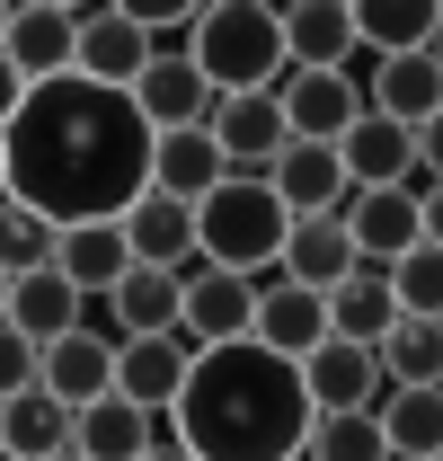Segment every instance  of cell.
<instances>
[{
    "mask_svg": "<svg viewBox=\"0 0 443 461\" xmlns=\"http://www.w3.org/2000/svg\"><path fill=\"white\" fill-rule=\"evenodd\" d=\"M151 151L160 133L142 124L133 89H98L71 71L54 89H36L27 115L9 124V195L36 204L54 230L124 222L151 195Z\"/></svg>",
    "mask_w": 443,
    "mask_h": 461,
    "instance_id": "obj_1",
    "label": "cell"
},
{
    "mask_svg": "<svg viewBox=\"0 0 443 461\" xmlns=\"http://www.w3.org/2000/svg\"><path fill=\"white\" fill-rule=\"evenodd\" d=\"M311 426H320V408L302 391V364H284L258 338L195 355L186 391L168 408V435L195 461H302Z\"/></svg>",
    "mask_w": 443,
    "mask_h": 461,
    "instance_id": "obj_2",
    "label": "cell"
},
{
    "mask_svg": "<svg viewBox=\"0 0 443 461\" xmlns=\"http://www.w3.org/2000/svg\"><path fill=\"white\" fill-rule=\"evenodd\" d=\"M284 240H293V213L267 177H222L195 204V258L222 267V276H276Z\"/></svg>",
    "mask_w": 443,
    "mask_h": 461,
    "instance_id": "obj_3",
    "label": "cell"
},
{
    "mask_svg": "<svg viewBox=\"0 0 443 461\" xmlns=\"http://www.w3.org/2000/svg\"><path fill=\"white\" fill-rule=\"evenodd\" d=\"M186 62L213 80L222 98H258V89H284V9H249V0H222L195 18L186 36Z\"/></svg>",
    "mask_w": 443,
    "mask_h": 461,
    "instance_id": "obj_4",
    "label": "cell"
},
{
    "mask_svg": "<svg viewBox=\"0 0 443 461\" xmlns=\"http://www.w3.org/2000/svg\"><path fill=\"white\" fill-rule=\"evenodd\" d=\"M80 18L89 9H62V0H27V9H9V71L27 80V89H54L80 71Z\"/></svg>",
    "mask_w": 443,
    "mask_h": 461,
    "instance_id": "obj_5",
    "label": "cell"
},
{
    "mask_svg": "<svg viewBox=\"0 0 443 461\" xmlns=\"http://www.w3.org/2000/svg\"><path fill=\"white\" fill-rule=\"evenodd\" d=\"M177 338L195 355L213 346L258 338V276H222V267H186V311H177Z\"/></svg>",
    "mask_w": 443,
    "mask_h": 461,
    "instance_id": "obj_6",
    "label": "cell"
},
{
    "mask_svg": "<svg viewBox=\"0 0 443 461\" xmlns=\"http://www.w3.org/2000/svg\"><path fill=\"white\" fill-rule=\"evenodd\" d=\"M337 222L355 230V258L390 276V267L426 240V195H417V186H355V204H346Z\"/></svg>",
    "mask_w": 443,
    "mask_h": 461,
    "instance_id": "obj_7",
    "label": "cell"
},
{
    "mask_svg": "<svg viewBox=\"0 0 443 461\" xmlns=\"http://www.w3.org/2000/svg\"><path fill=\"white\" fill-rule=\"evenodd\" d=\"M302 391H311V408H320V417H373V408L390 400L382 346H346V338H329L311 364H302Z\"/></svg>",
    "mask_w": 443,
    "mask_h": 461,
    "instance_id": "obj_8",
    "label": "cell"
},
{
    "mask_svg": "<svg viewBox=\"0 0 443 461\" xmlns=\"http://www.w3.org/2000/svg\"><path fill=\"white\" fill-rule=\"evenodd\" d=\"M160 54L168 45L133 9H89V18H80V80H98V89H142V71Z\"/></svg>",
    "mask_w": 443,
    "mask_h": 461,
    "instance_id": "obj_9",
    "label": "cell"
},
{
    "mask_svg": "<svg viewBox=\"0 0 443 461\" xmlns=\"http://www.w3.org/2000/svg\"><path fill=\"white\" fill-rule=\"evenodd\" d=\"M284 124L293 142H346L364 124V80L355 71H284Z\"/></svg>",
    "mask_w": 443,
    "mask_h": 461,
    "instance_id": "obj_10",
    "label": "cell"
},
{
    "mask_svg": "<svg viewBox=\"0 0 443 461\" xmlns=\"http://www.w3.org/2000/svg\"><path fill=\"white\" fill-rule=\"evenodd\" d=\"M267 186L284 195L293 222H329V213L355 204V177H346V151L337 142H293L276 169H267Z\"/></svg>",
    "mask_w": 443,
    "mask_h": 461,
    "instance_id": "obj_11",
    "label": "cell"
},
{
    "mask_svg": "<svg viewBox=\"0 0 443 461\" xmlns=\"http://www.w3.org/2000/svg\"><path fill=\"white\" fill-rule=\"evenodd\" d=\"M133 107H142V124H151V133H204V124H213V107H222V89L186 62V45H168V54L142 71Z\"/></svg>",
    "mask_w": 443,
    "mask_h": 461,
    "instance_id": "obj_12",
    "label": "cell"
},
{
    "mask_svg": "<svg viewBox=\"0 0 443 461\" xmlns=\"http://www.w3.org/2000/svg\"><path fill=\"white\" fill-rule=\"evenodd\" d=\"M213 142H222V160H231V177H267L284 151H293L284 98H276V89H258V98H222V107H213Z\"/></svg>",
    "mask_w": 443,
    "mask_h": 461,
    "instance_id": "obj_13",
    "label": "cell"
},
{
    "mask_svg": "<svg viewBox=\"0 0 443 461\" xmlns=\"http://www.w3.org/2000/svg\"><path fill=\"white\" fill-rule=\"evenodd\" d=\"M115 355H124V346H115L107 329H71L62 346H45V382H36V391H54V400L80 417V408L115 400Z\"/></svg>",
    "mask_w": 443,
    "mask_h": 461,
    "instance_id": "obj_14",
    "label": "cell"
},
{
    "mask_svg": "<svg viewBox=\"0 0 443 461\" xmlns=\"http://www.w3.org/2000/svg\"><path fill=\"white\" fill-rule=\"evenodd\" d=\"M124 355H115V391L133 408H151V417H168L177 408V391H186V373H195V346L186 338H115Z\"/></svg>",
    "mask_w": 443,
    "mask_h": 461,
    "instance_id": "obj_15",
    "label": "cell"
},
{
    "mask_svg": "<svg viewBox=\"0 0 443 461\" xmlns=\"http://www.w3.org/2000/svg\"><path fill=\"white\" fill-rule=\"evenodd\" d=\"M124 249H133V267H160V276L204 267V258H195V204H177V195L151 186V195L124 213Z\"/></svg>",
    "mask_w": 443,
    "mask_h": 461,
    "instance_id": "obj_16",
    "label": "cell"
},
{
    "mask_svg": "<svg viewBox=\"0 0 443 461\" xmlns=\"http://www.w3.org/2000/svg\"><path fill=\"white\" fill-rule=\"evenodd\" d=\"M258 346H276L284 364H311L329 346V293H302V285H258Z\"/></svg>",
    "mask_w": 443,
    "mask_h": 461,
    "instance_id": "obj_17",
    "label": "cell"
},
{
    "mask_svg": "<svg viewBox=\"0 0 443 461\" xmlns=\"http://www.w3.org/2000/svg\"><path fill=\"white\" fill-rule=\"evenodd\" d=\"M364 107L390 115V124H408V133H426V124L443 115V62H435V54L373 62V80H364Z\"/></svg>",
    "mask_w": 443,
    "mask_h": 461,
    "instance_id": "obj_18",
    "label": "cell"
},
{
    "mask_svg": "<svg viewBox=\"0 0 443 461\" xmlns=\"http://www.w3.org/2000/svg\"><path fill=\"white\" fill-rule=\"evenodd\" d=\"M284 285H302V293H337V285H355L364 276V258H355V230L337 222H293V240H284V267H276Z\"/></svg>",
    "mask_w": 443,
    "mask_h": 461,
    "instance_id": "obj_19",
    "label": "cell"
},
{
    "mask_svg": "<svg viewBox=\"0 0 443 461\" xmlns=\"http://www.w3.org/2000/svg\"><path fill=\"white\" fill-rule=\"evenodd\" d=\"M355 54H364V45H355V9H346V0H302V9H284V62H293V71H346Z\"/></svg>",
    "mask_w": 443,
    "mask_h": 461,
    "instance_id": "obj_20",
    "label": "cell"
},
{
    "mask_svg": "<svg viewBox=\"0 0 443 461\" xmlns=\"http://www.w3.org/2000/svg\"><path fill=\"white\" fill-rule=\"evenodd\" d=\"M337 151H346V177H355V186H417V177H426L417 133L390 124V115H373V107H364V124H355Z\"/></svg>",
    "mask_w": 443,
    "mask_h": 461,
    "instance_id": "obj_21",
    "label": "cell"
},
{
    "mask_svg": "<svg viewBox=\"0 0 443 461\" xmlns=\"http://www.w3.org/2000/svg\"><path fill=\"white\" fill-rule=\"evenodd\" d=\"M80 311H89V293L71 285L62 267H45V276H18V285H9V329H18V338H36V346H62L71 329H89Z\"/></svg>",
    "mask_w": 443,
    "mask_h": 461,
    "instance_id": "obj_22",
    "label": "cell"
},
{
    "mask_svg": "<svg viewBox=\"0 0 443 461\" xmlns=\"http://www.w3.org/2000/svg\"><path fill=\"white\" fill-rule=\"evenodd\" d=\"M355 45H364L373 62L435 54L443 45V9L435 0H364V9H355Z\"/></svg>",
    "mask_w": 443,
    "mask_h": 461,
    "instance_id": "obj_23",
    "label": "cell"
},
{
    "mask_svg": "<svg viewBox=\"0 0 443 461\" xmlns=\"http://www.w3.org/2000/svg\"><path fill=\"white\" fill-rule=\"evenodd\" d=\"M177 311H186V276H160V267H133L107 293L115 338H177Z\"/></svg>",
    "mask_w": 443,
    "mask_h": 461,
    "instance_id": "obj_24",
    "label": "cell"
},
{
    "mask_svg": "<svg viewBox=\"0 0 443 461\" xmlns=\"http://www.w3.org/2000/svg\"><path fill=\"white\" fill-rule=\"evenodd\" d=\"M151 444H160V417L133 408L124 391L98 400V408H80V435H71V453H80V461H142Z\"/></svg>",
    "mask_w": 443,
    "mask_h": 461,
    "instance_id": "obj_25",
    "label": "cell"
},
{
    "mask_svg": "<svg viewBox=\"0 0 443 461\" xmlns=\"http://www.w3.org/2000/svg\"><path fill=\"white\" fill-rule=\"evenodd\" d=\"M54 267L71 276V285L89 293V302H107L124 276H133V249H124V222H80V230H62V249H54Z\"/></svg>",
    "mask_w": 443,
    "mask_h": 461,
    "instance_id": "obj_26",
    "label": "cell"
},
{
    "mask_svg": "<svg viewBox=\"0 0 443 461\" xmlns=\"http://www.w3.org/2000/svg\"><path fill=\"white\" fill-rule=\"evenodd\" d=\"M222 177H231V160H222L213 124H204V133H160V151H151V186H160V195H177V204H204Z\"/></svg>",
    "mask_w": 443,
    "mask_h": 461,
    "instance_id": "obj_27",
    "label": "cell"
},
{
    "mask_svg": "<svg viewBox=\"0 0 443 461\" xmlns=\"http://www.w3.org/2000/svg\"><path fill=\"white\" fill-rule=\"evenodd\" d=\"M390 329H399V293H390L382 267H364L355 285L329 293V338H346V346H382Z\"/></svg>",
    "mask_w": 443,
    "mask_h": 461,
    "instance_id": "obj_28",
    "label": "cell"
},
{
    "mask_svg": "<svg viewBox=\"0 0 443 461\" xmlns=\"http://www.w3.org/2000/svg\"><path fill=\"white\" fill-rule=\"evenodd\" d=\"M71 435H80V417H71L54 391H27V400L0 408V444H9L18 461H54V453H71Z\"/></svg>",
    "mask_w": 443,
    "mask_h": 461,
    "instance_id": "obj_29",
    "label": "cell"
},
{
    "mask_svg": "<svg viewBox=\"0 0 443 461\" xmlns=\"http://www.w3.org/2000/svg\"><path fill=\"white\" fill-rule=\"evenodd\" d=\"M373 417L390 435V461H443V391H390Z\"/></svg>",
    "mask_w": 443,
    "mask_h": 461,
    "instance_id": "obj_30",
    "label": "cell"
},
{
    "mask_svg": "<svg viewBox=\"0 0 443 461\" xmlns=\"http://www.w3.org/2000/svg\"><path fill=\"white\" fill-rule=\"evenodd\" d=\"M390 391H443V320H399L382 338Z\"/></svg>",
    "mask_w": 443,
    "mask_h": 461,
    "instance_id": "obj_31",
    "label": "cell"
},
{
    "mask_svg": "<svg viewBox=\"0 0 443 461\" xmlns=\"http://www.w3.org/2000/svg\"><path fill=\"white\" fill-rule=\"evenodd\" d=\"M54 249H62V230L45 222L36 204H18V195L0 204V276H9V285H18V276H45Z\"/></svg>",
    "mask_w": 443,
    "mask_h": 461,
    "instance_id": "obj_32",
    "label": "cell"
},
{
    "mask_svg": "<svg viewBox=\"0 0 443 461\" xmlns=\"http://www.w3.org/2000/svg\"><path fill=\"white\" fill-rule=\"evenodd\" d=\"M390 293H399V320H443V249L435 240H417L390 267Z\"/></svg>",
    "mask_w": 443,
    "mask_h": 461,
    "instance_id": "obj_33",
    "label": "cell"
},
{
    "mask_svg": "<svg viewBox=\"0 0 443 461\" xmlns=\"http://www.w3.org/2000/svg\"><path fill=\"white\" fill-rule=\"evenodd\" d=\"M311 461H390L382 417H320L311 426Z\"/></svg>",
    "mask_w": 443,
    "mask_h": 461,
    "instance_id": "obj_34",
    "label": "cell"
},
{
    "mask_svg": "<svg viewBox=\"0 0 443 461\" xmlns=\"http://www.w3.org/2000/svg\"><path fill=\"white\" fill-rule=\"evenodd\" d=\"M36 382H45V346H36V338H18V329L0 320V408H9V400H27Z\"/></svg>",
    "mask_w": 443,
    "mask_h": 461,
    "instance_id": "obj_35",
    "label": "cell"
},
{
    "mask_svg": "<svg viewBox=\"0 0 443 461\" xmlns=\"http://www.w3.org/2000/svg\"><path fill=\"white\" fill-rule=\"evenodd\" d=\"M27 98H36V89H27V80L9 71V54H0V133H9V124L27 115Z\"/></svg>",
    "mask_w": 443,
    "mask_h": 461,
    "instance_id": "obj_36",
    "label": "cell"
},
{
    "mask_svg": "<svg viewBox=\"0 0 443 461\" xmlns=\"http://www.w3.org/2000/svg\"><path fill=\"white\" fill-rule=\"evenodd\" d=\"M417 160H426V186H443V115L417 133Z\"/></svg>",
    "mask_w": 443,
    "mask_h": 461,
    "instance_id": "obj_37",
    "label": "cell"
},
{
    "mask_svg": "<svg viewBox=\"0 0 443 461\" xmlns=\"http://www.w3.org/2000/svg\"><path fill=\"white\" fill-rule=\"evenodd\" d=\"M417 195H426V240L443 249V186H426V177H417Z\"/></svg>",
    "mask_w": 443,
    "mask_h": 461,
    "instance_id": "obj_38",
    "label": "cell"
},
{
    "mask_svg": "<svg viewBox=\"0 0 443 461\" xmlns=\"http://www.w3.org/2000/svg\"><path fill=\"white\" fill-rule=\"evenodd\" d=\"M142 461H195V453H186V444H177V435H168V426H160V444H151V453H142Z\"/></svg>",
    "mask_w": 443,
    "mask_h": 461,
    "instance_id": "obj_39",
    "label": "cell"
},
{
    "mask_svg": "<svg viewBox=\"0 0 443 461\" xmlns=\"http://www.w3.org/2000/svg\"><path fill=\"white\" fill-rule=\"evenodd\" d=\"M0 204H9V133H0Z\"/></svg>",
    "mask_w": 443,
    "mask_h": 461,
    "instance_id": "obj_40",
    "label": "cell"
},
{
    "mask_svg": "<svg viewBox=\"0 0 443 461\" xmlns=\"http://www.w3.org/2000/svg\"><path fill=\"white\" fill-rule=\"evenodd\" d=\"M0 320H9V276H0Z\"/></svg>",
    "mask_w": 443,
    "mask_h": 461,
    "instance_id": "obj_41",
    "label": "cell"
},
{
    "mask_svg": "<svg viewBox=\"0 0 443 461\" xmlns=\"http://www.w3.org/2000/svg\"><path fill=\"white\" fill-rule=\"evenodd\" d=\"M0 45H9V9H0Z\"/></svg>",
    "mask_w": 443,
    "mask_h": 461,
    "instance_id": "obj_42",
    "label": "cell"
},
{
    "mask_svg": "<svg viewBox=\"0 0 443 461\" xmlns=\"http://www.w3.org/2000/svg\"><path fill=\"white\" fill-rule=\"evenodd\" d=\"M0 461H18V453H9V444H0Z\"/></svg>",
    "mask_w": 443,
    "mask_h": 461,
    "instance_id": "obj_43",
    "label": "cell"
},
{
    "mask_svg": "<svg viewBox=\"0 0 443 461\" xmlns=\"http://www.w3.org/2000/svg\"><path fill=\"white\" fill-rule=\"evenodd\" d=\"M54 461H80V453H54Z\"/></svg>",
    "mask_w": 443,
    "mask_h": 461,
    "instance_id": "obj_44",
    "label": "cell"
},
{
    "mask_svg": "<svg viewBox=\"0 0 443 461\" xmlns=\"http://www.w3.org/2000/svg\"><path fill=\"white\" fill-rule=\"evenodd\" d=\"M435 62H443V45H435Z\"/></svg>",
    "mask_w": 443,
    "mask_h": 461,
    "instance_id": "obj_45",
    "label": "cell"
},
{
    "mask_svg": "<svg viewBox=\"0 0 443 461\" xmlns=\"http://www.w3.org/2000/svg\"><path fill=\"white\" fill-rule=\"evenodd\" d=\"M302 461H311V453H302Z\"/></svg>",
    "mask_w": 443,
    "mask_h": 461,
    "instance_id": "obj_46",
    "label": "cell"
}]
</instances>
